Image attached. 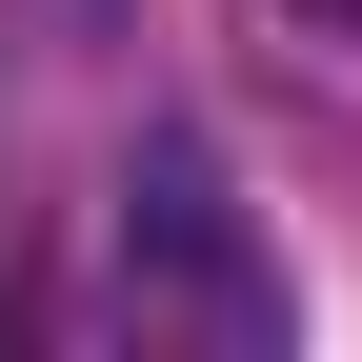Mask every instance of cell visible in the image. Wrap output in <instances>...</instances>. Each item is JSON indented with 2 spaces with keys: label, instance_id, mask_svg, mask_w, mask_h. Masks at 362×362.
Returning a JSON list of instances; mask_svg holds the SVG:
<instances>
[{
  "label": "cell",
  "instance_id": "1",
  "mask_svg": "<svg viewBox=\"0 0 362 362\" xmlns=\"http://www.w3.org/2000/svg\"><path fill=\"white\" fill-rule=\"evenodd\" d=\"M121 282H141V322H202V342H282V262H262V221L221 202L202 141H141V181H121Z\"/></svg>",
  "mask_w": 362,
  "mask_h": 362
},
{
  "label": "cell",
  "instance_id": "2",
  "mask_svg": "<svg viewBox=\"0 0 362 362\" xmlns=\"http://www.w3.org/2000/svg\"><path fill=\"white\" fill-rule=\"evenodd\" d=\"M302 21H362V0H302Z\"/></svg>",
  "mask_w": 362,
  "mask_h": 362
}]
</instances>
